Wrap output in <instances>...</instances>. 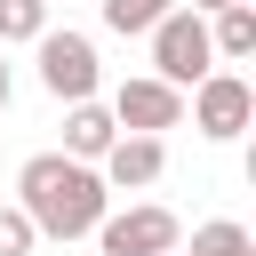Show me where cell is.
Segmentation results:
<instances>
[{
    "label": "cell",
    "mask_w": 256,
    "mask_h": 256,
    "mask_svg": "<svg viewBox=\"0 0 256 256\" xmlns=\"http://www.w3.org/2000/svg\"><path fill=\"white\" fill-rule=\"evenodd\" d=\"M112 136H120V120H112V104H96V96H80L72 112H64V160H104L112 152Z\"/></svg>",
    "instance_id": "8"
},
{
    "label": "cell",
    "mask_w": 256,
    "mask_h": 256,
    "mask_svg": "<svg viewBox=\"0 0 256 256\" xmlns=\"http://www.w3.org/2000/svg\"><path fill=\"white\" fill-rule=\"evenodd\" d=\"M184 240V224H176V208H160V200H136V208H104V224H96V248L104 256H168Z\"/></svg>",
    "instance_id": "4"
},
{
    "label": "cell",
    "mask_w": 256,
    "mask_h": 256,
    "mask_svg": "<svg viewBox=\"0 0 256 256\" xmlns=\"http://www.w3.org/2000/svg\"><path fill=\"white\" fill-rule=\"evenodd\" d=\"M48 8H56V0H48Z\"/></svg>",
    "instance_id": "17"
},
{
    "label": "cell",
    "mask_w": 256,
    "mask_h": 256,
    "mask_svg": "<svg viewBox=\"0 0 256 256\" xmlns=\"http://www.w3.org/2000/svg\"><path fill=\"white\" fill-rule=\"evenodd\" d=\"M112 120H120L128 136H160V128L184 120V88H168L160 72H136V80L112 88Z\"/></svg>",
    "instance_id": "6"
},
{
    "label": "cell",
    "mask_w": 256,
    "mask_h": 256,
    "mask_svg": "<svg viewBox=\"0 0 256 256\" xmlns=\"http://www.w3.org/2000/svg\"><path fill=\"white\" fill-rule=\"evenodd\" d=\"M192 256H256V240H248V224L216 216V224H200V232H192Z\"/></svg>",
    "instance_id": "10"
},
{
    "label": "cell",
    "mask_w": 256,
    "mask_h": 256,
    "mask_svg": "<svg viewBox=\"0 0 256 256\" xmlns=\"http://www.w3.org/2000/svg\"><path fill=\"white\" fill-rule=\"evenodd\" d=\"M208 48H216V56H232V64H240V56H256V0L216 8V16H208Z\"/></svg>",
    "instance_id": "9"
},
{
    "label": "cell",
    "mask_w": 256,
    "mask_h": 256,
    "mask_svg": "<svg viewBox=\"0 0 256 256\" xmlns=\"http://www.w3.org/2000/svg\"><path fill=\"white\" fill-rule=\"evenodd\" d=\"M152 72H160L168 88H192V80H208V72H216L208 16H192V8H168V16L152 24Z\"/></svg>",
    "instance_id": "2"
},
{
    "label": "cell",
    "mask_w": 256,
    "mask_h": 256,
    "mask_svg": "<svg viewBox=\"0 0 256 256\" xmlns=\"http://www.w3.org/2000/svg\"><path fill=\"white\" fill-rule=\"evenodd\" d=\"M0 112H8V64H0Z\"/></svg>",
    "instance_id": "15"
},
{
    "label": "cell",
    "mask_w": 256,
    "mask_h": 256,
    "mask_svg": "<svg viewBox=\"0 0 256 256\" xmlns=\"http://www.w3.org/2000/svg\"><path fill=\"white\" fill-rule=\"evenodd\" d=\"M216 8H232V0H192V16H216Z\"/></svg>",
    "instance_id": "14"
},
{
    "label": "cell",
    "mask_w": 256,
    "mask_h": 256,
    "mask_svg": "<svg viewBox=\"0 0 256 256\" xmlns=\"http://www.w3.org/2000/svg\"><path fill=\"white\" fill-rule=\"evenodd\" d=\"M248 120H256V88H248L240 72H208V80H192V128H200V136L232 144Z\"/></svg>",
    "instance_id": "5"
},
{
    "label": "cell",
    "mask_w": 256,
    "mask_h": 256,
    "mask_svg": "<svg viewBox=\"0 0 256 256\" xmlns=\"http://www.w3.org/2000/svg\"><path fill=\"white\" fill-rule=\"evenodd\" d=\"M168 256H184V248H168Z\"/></svg>",
    "instance_id": "16"
},
{
    "label": "cell",
    "mask_w": 256,
    "mask_h": 256,
    "mask_svg": "<svg viewBox=\"0 0 256 256\" xmlns=\"http://www.w3.org/2000/svg\"><path fill=\"white\" fill-rule=\"evenodd\" d=\"M32 48H40V88H48L56 104H80V96H96L104 64H96V40H88V32H40Z\"/></svg>",
    "instance_id": "3"
},
{
    "label": "cell",
    "mask_w": 256,
    "mask_h": 256,
    "mask_svg": "<svg viewBox=\"0 0 256 256\" xmlns=\"http://www.w3.org/2000/svg\"><path fill=\"white\" fill-rule=\"evenodd\" d=\"M48 32V0H0V48L8 40H40Z\"/></svg>",
    "instance_id": "11"
},
{
    "label": "cell",
    "mask_w": 256,
    "mask_h": 256,
    "mask_svg": "<svg viewBox=\"0 0 256 256\" xmlns=\"http://www.w3.org/2000/svg\"><path fill=\"white\" fill-rule=\"evenodd\" d=\"M168 8H176V0H104V24H112V32H152Z\"/></svg>",
    "instance_id": "12"
},
{
    "label": "cell",
    "mask_w": 256,
    "mask_h": 256,
    "mask_svg": "<svg viewBox=\"0 0 256 256\" xmlns=\"http://www.w3.org/2000/svg\"><path fill=\"white\" fill-rule=\"evenodd\" d=\"M32 248H40L32 216H24V208H0V256H32Z\"/></svg>",
    "instance_id": "13"
},
{
    "label": "cell",
    "mask_w": 256,
    "mask_h": 256,
    "mask_svg": "<svg viewBox=\"0 0 256 256\" xmlns=\"http://www.w3.org/2000/svg\"><path fill=\"white\" fill-rule=\"evenodd\" d=\"M160 168H168V144L160 136H112V152L96 160V176H104V192H144V184H160Z\"/></svg>",
    "instance_id": "7"
},
{
    "label": "cell",
    "mask_w": 256,
    "mask_h": 256,
    "mask_svg": "<svg viewBox=\"0 0 256 256\" xmlns=\"http://www.w3.org/2000/svg\"><path fill=\"white\" fill-rule=\"evenodd\" d=\"M16 208L32 216V232H40V240H80V232H96V224H104L112 192H104V176H96L88 160L32 152V160H24V176H16Z\"/></svg>",
    "instance_id": "1"
}]
</instances>
